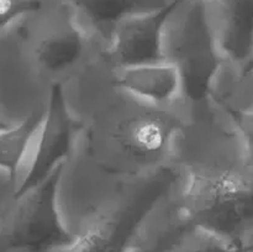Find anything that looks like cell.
<instances>
[{"mask_svg": "<svg viewBox=\"0 0 253 252\" xmlns=\"http://www.w3.org/2000/svg\"><path fill=\"white\" fill-rule=\"evenodd\" d=\"M61 85L76 123L58 184L62 199L119 197L169 165L175 137L189 120V105L160 108L130 95L114 82L103 52Z\"/></svg>", "mask_w": 253, "mask_h": 252, "instance_id": "6da1fadb", "label": "cell"}, {"mask_svg": "<svg viewBox=\"0 0 253 252\" xmlns=\"http://www.w3.org/2000/svg\"><path fill=\"white\" fill-rule=\"evenodd\" d=\"M170 202L185 219L239 247L253 237V162L226 115L202 111L173 143Z\"/></svg>", "mask_w": 253, "mask_h": 252, "instance_id": "7a4b0ae2", "label": "cell"}, {"mask_svg": "<svg viewBox=\"0 0 253 252\" xmlns=\"http://www.w3.org/2000/svg\"><path fill=\"white\" fill-rule=\"evenodd\" d=\"M25 54L42 79L62 83L103 51V44L61 0L43 4L20 21Z\"/></svg>", "mask_w": 253, "mask_h": 252, "instance_id": "3957f363", "label": "cell"}, {"mask_svg": "<svg viewBox=\"0 0 253 252\" xmlns=\"http://www.w3.org/2000/svg\"><path fill=\"white\" fill-rule=\"evenodd\" d=\"M162 53L163 59L177 68L189 105L210 95L224 68V59L208 2L177 0L163 26Z\"/></svg>", "mask_w": 253, "mask_h": 252, "instance_id": "277c9868", "label": "cell"}, {"mask_svg": "<svg viewBox=\"0 0 253 252\" xmlns=\"http://www.w3.org/2000/svg\"><path fill=\"white\" fill-rule=\"evenodd\" d=\"M64 162L36 187L5 204L0 214V252H54L73 240L57 199Z\"/></svg>", "mask_w": 253, "mask_h": 252, "instance_id": "5b68a950", "label": "cell"}, {"mask_svg": "<svg viewBox=\"0 0 253 252\" xmlns=\"http://www.w3.org/2000/svg\"><path fill=\"white\" fill-rule=\"evenodd\" d=\"M174 182L175 173L168 165L118 204L86 221L68 245L54 252H130L141 225Z\"/></svg>", "mask_w": 253, "mask_h": 252, "instance_id": "8992f818", "label": "cell"}, {"mask_svg": "<svg viewBox=\"0 0 253 252\" xmlns=\"http://www.w3.org/2000/svg\"><path fill=\"white\" fill-rule=\"evenodd\" d=\"M76 137V123L64 99L61 83L51 86L43 119L35 137L27 166L12 198L24 194L46 179L69 156Z\"/></svg>", "mask_w": 253, "mask_h": 252, "instance_id": "52a82bcc", "label": "cell"}, {"mask_svg": "<svg viewBox=\"0 0 253 252\" xmlns=\"http://www.w3.org/2000/svg\"><path fill=\"white\" fill-rule=\"evenodd\" d=\"M175 2L177 0H172L162 9L135 15L119 22L103 48L106 61L113 67L165 61L163 26Z\"/></svg>", "mask_w": 253, "mask_h": 252, "instance_id": "ba28073f", "label": "cell"}, {"mask_svg": "<svg viewBox=\"0 0 253 252\" xmlns=\"http://www.w3.org/2000/svg\"><path fill=\"white\" fill-rule=\"evenodd\" d=\"M210 16L222 69L231 71V82L239 81L253 59V0H217Z\"/></svg>", "mask_w": 253, "mask_h": 252, "instance_id": "9c48e42d", "label": "cell"}, {"mask_svg": "<svg viewBox=\"0 0 253 252\" xmlns=\"http://www.w3.org/2000/svg\"><path fill=\"white\" fill-rule=\"evenodd\" d=\"M110 64V63H109ZM111 67L114 82L130 95L160 108H182L187 103L177 68L167 61Z\"/></svg>", "mask_w": 253, "mask_h": 252, "instance_id": "30bf717a", "label": "cell"}, {"mask_svg": "<svg viewBox=\"0 0 253 252\" xmlns=\"http://www.w3.org/2000/svg\"><path fill=\"white\" fill-rule=\"evenodd\" d=\"M68 5L84 26L100 41L108 43L116 25L127 17L155 11L172 0H61Z\"/></svg>", "mask_w": 253, "mask_h": 252, "instance_id": "8fae6325", "label": "cell"}, {"mask_svg": "<svg viewBox=\"0 0 253 252\" xmlns=\"http://www.w3.org/2000/svg\"><path fill=\"white\" fill-rule=\"evenodd\" d=\"M44 110L32 113L19 123L0 128V170L15 189L29 160Z\"/></svg>", "mask_w": 253, "mask_h": 252, "instance_id": "7c38bea8", "label": "cell"}, {"mask_svg": "<svg viewBox=\"0 0 253 252\" xmlns=\"http://www.w3.org/2000/svg\"><path fill=\"white\" fill-rule=\"evenodd\" d=\"M44 0H0V34L39 9Z\"/></svg>", "mask_w": 253, "mask_h": 252, "instance_id": "4fadbf2b", "label": "cell"}, {"mask_svg": "<svg viewBox=\"0 0 253 252\" xmlns=\"http://www.w3.org/2000/svg\"><path fill=\"white\" fill-rule=\"evenodd\" d=\"M224 108L226 109L244 142L250 160L253 162V109H234L225 105Z\"/></svg>", "mask_w": 253, "mask_h": 252, "instance_id": "5bb4252c", "label": "cell"}, {"mask_svg": "<svg viewBox=\"0 0 253 252\" xmlns=\"http://www.w3.org/2000/svg\"><path fill=\"white\" fill-rule=\"evenodd\" d=\"M10 125H12L11 121L7 120L5 116L0 115V128H4V127H6V126H10Z\"/></svg>", "mask_w": 253, "mask_h": 252, "instance_id": "9a60e30c", "label": "cell"}, {"mask_svg": "<svg viewBox=\"0 0 253 252\" xmlns=\"http://www.w3.org/2000/svg\"><path fill=\"white\" fill-rule=\"evenodd\" d=\"M242 252H253V244H251V245H249V246H246L244 249V251Z\"/></svg>", "mask_w": 253, "mask_h": 252, "instance_id": "2e32d148", "label": "cell"}, {"mask_svg": "<svg viewBox=\"0 0 253 252\" xmlns=\"http://www.w3.org/2000/svg\"><path fill=\"white\" fill-rule=\"evenodd\" d=\"M246 78H251V79H253V69H252L251 72H250V73H247L246 76L244 77V78H241V79H240V81H242V79H246ZM240 81H236V82H240ZM252 109H253V108H252Z\"/></svg>", "mask_w": 253, "mask_h": 252, "instance_id": "e0dca14e", "label": "cell"}, {"mask_svg": "<svg viewBox=\"0 0 253 252\" xmlns=\"http://www.w3.org/2000/svg\"><path fill=\"white\" fill-rule=\"evenodd\" d=\"M252 69H253V59H252L251 64H250V66H249V68H247V71H246V72H245L244 77H245V76H246V74H247V73H250V72H251V71H252ZM244 77H242V78H244ZM239 81H240V79H239ZM235 82H236V81H235Z\"/></svg>", "mask_w": 253, "mask_h": 252, "instance_id": "ac0fdd59", "label": "cell"}, {"mask_svg": "<svg viewBox=\"0 0 253 252\" xmlns=\"http://www.w3.org/2000/svg\"><path fill=\"white\" fill-rule=\"evenodd\" d=\"M203 1H205V2H208V4H215V2L217 1V0H203Z\"/></svg>", "mask_w": 253, "mask_h": 252, "instance_id": "d6986e66", "label": "cell"}, {"mask_svg": "<svg viewBox=\"0 0 253 252\" xmlns=\"http://www.w3.org/2000/svg\"><path fill=\"white\" fill-rule=\"evenodd\" d=\"M251 244H253V237L251 239V241H250V244H249V245H251Z\"/></svg>", "mask_w": 253, "mask_h": 252, "instance_id": "ffe728a7", "label": "cell"}, {"mask_svg": "<svg viewBox=\"0 0 253 252\" xmlns=\"http://www.w3.org/2000/svg\"><path fill=\"white\" fill-rule=\"evenodd\" d=\"M130 252H131V251H130Z\"/></svg>", "mask_w": 253, "mask_h": 252, "instance_id": "44dd1931", "label": "cell"}]
</instances>
